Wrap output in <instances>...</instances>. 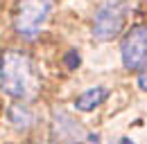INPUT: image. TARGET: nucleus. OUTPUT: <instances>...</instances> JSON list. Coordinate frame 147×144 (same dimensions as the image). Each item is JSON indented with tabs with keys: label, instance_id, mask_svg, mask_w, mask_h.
<instances>
[{
	"label": "nucleus",
	"instance_id": "nucleus-1",
	"mask_svg": "<svg viewBox=\"0 0 147 144\" xmlns=\"http://www.w3.org/2000/svg\"><path fill=\"white\" fill-rule=\"evenodd\" d=\"M38 72L34 61L20 50H7L0 56V90L14 99H34L38 95Z\"/></svg>",
	"mask_w": 147,
	"mask_h": 144
},
{
	"label": "nucleus",
	"instance_id": "nucleus-2",
	"mask_svg": "<svg viewBox=\"0 0 147 144\" xmlns=\"http://www.w3.org/2000/svg\"><path fill=\"white\" fill-rule=\"evenodd\" d=\"M129 14L127 0H107L93 16V36L97 41H111L120 34Z\"/></svg>",
	"mask_w": 147,
	"mask_h": 144
},
{
	"label": "nucleus",
	"instance_id": "nucleus-3",
	"mask_svg": "<svg viewBox=\"0 0 147 144\" xmlns=\"http://www.w3.org/2000/svg\"><path fill=\"white\" fill-rule=\"evenodd\" d=\"M52 5H55V0H18L16 32L27 41L36 38L52 11Z\"/></svg>",
	"mask_w": 147,
	"mask_h": 144
},
{
	"label": "nucleus",
	"instance_id": "nucleus-4",
	"mask_svg": "<svg viewBox=\"0 0 147 144\" xmlns=\"http://www.w3.org/2000/svg\"><path fill=\"white\" fill-rule=\"evenodd\" d=\"M122 54V65L127 70H140L147 63V27L145 25H136L127 32L120 45Z\"/></svg>",
	"mask_w": 147,
	"mask_h": 144
},
{
	"label": "nucleus",
	"instance_id": "nucleus-5",
	"mask_svg": "<svg viewBox=\"0 0 147 144\" xmlns=\"http://www.w3.org/2000/svg\"><path fill=\"white\" fill-rule=\"evenodd\" d=\"M107 97H109V90L104 88V86L88 88V90H84V92L75 99V108L82 110V113H88V110H93V108H97Z\"/></svg>",
	"mask_w": 147,
	"mask_h": 144
},
{
	"label": "nucleus",
	"instance_id": "nucleus-6",
	"mask_svg": "<svg viewBox=\"0 0 147 144\" xmlns=\"http://www.w3.org/2000/svg\"><path fill=\"white\" fill-rule=\"evenodd\" d=\"M9 122L16 128H27L32 124V113L25 106H14V108H9Z\"/></svg>",
	"mask_w": 147,
	"mask_h": 144
},
{
	"label": "nucleus",
	"instance_id": "nucleus-7",
	"mask_svg": "<svg viewBox=\"0 0 147 144\" xmlns=\"http://www.w3.org/2000/svg\"><path fill=\"white\" fill-rule=\"evenodd\" d=\"M66 65H68L70 70L79 68V54H77V52H68V54H66Z\"/></svg>",
	"mask_w": 147,
	"mask_h": 144
},
{
	"label": "nucleus",
	"instance_id": "nucleus-8",
	"mask_svg": "<svg viewBox=\"0 0 147 144\" xmlns=\"http://www.w3.org/2000/svg\"><path fill=\"white\" fill-rule=\"evenodd\" d=\"M138 86H140L143 90H147V70L140 72V77H138Z\"/></svg>",
	"mask_w": 147,
	"mask_h": 144
},
{
	"label": "nucleus",
	"instance_id": "nucleus-9",
	"mask_svg": "<svg viewBox=\"0 0 147 144\" xmlns=\"http://www.w3.org/2000/svg\"><path fill=\"white\" fill-rule=\"evenodd\" d=\"M120 144H134L131 140H120Z\"/></svg>",
	"mask_w": 147,
	"mask_h": 144
}]
</instances>
